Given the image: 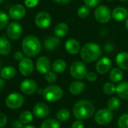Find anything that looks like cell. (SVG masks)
I'll return each instance as SVG.
<instances>
[{"instance_id":"d6a6232c","label":"cell","mask_w":128,"mask_h":128,"mask_svg":"<svg viewBox=\"0 0 128 128\" xmlns=\"http://www.w3.org/2000/svg\"><path fill=\"white\" fill-rule=\"evenodd\" d=\"M77 14L80 18L84 19L87 18L89 14H90V9L89 7H88L87 6H81L77 12Z\"/></svg>"},{"instance_id":"83f0119b","label":"cell","mask_w":128,"mask_h":128,"mask_svg":"<svg viewBox=\"0 0 128 128\" xmlns=\"http://www.w3.org/2000/svg\"><path fill=\"white\" fill-rule=\"evenodd\" d=\"M33 119V115L30 111H24L23 112L19 117V120L24 124H27L30 123Z\"/></svg>"},{"instance_id":"7402d4cb","label":"cell","mask_w":128,"mask_h":128,"mask_svg":"<svg viewBox=\"0 0 128 128\" xmlns=\"http://www.w3.org/2000/svg\"><path fill=\"white\" fill-rule=\"evenodd\" d=\"M85 89V84L82 81H75L70 86V91L73 95H78L82 94Z\"/></svg>"},{"instance_id":"cb8c5ba5","label":"cell","mask_w":128,"mask_h":128,"mask_svg":"<svg viewBox=\"0 0 128 128\" xmlns=\"http://www.w3.org/2000/svg\"><path fill=\"white\" fill-rule=\"evenodd\" d=\"M16 75V69L12 66H6L0 71V76L3 79L9 80L13 78Z\"/></svg>"},{"instance_id":"1f68e13d","label":"cell","mask_w":128,"mask_h":128,"mask_svg":"<svg viewBox=\"0 0 128 128\" xmlns=\"http://www.w3.org/2000/svg\"><path fill=\"white\" fill-rule=\"evenodd\" d=\"M103 92L107 95H112L116 91V87L112 82H106L102 87Z\"/></svg>"},{"instance_id":"c3c4849f","label":"cell","mask_w":128,"mask_h":128,"mask_svg":"<svg viewBox=\"0 0 128 128\" xmlns=\"http://www.w3.org/2000/svg\"><path fill=\"white\" fill-rule=\"evenodd\" d=\"M119 1H121V2H126V1H128V0H119Z\"/></svg>"},{"instance_id":"277c9868","label":"cell","mask_w":128,"mask_h":128,"mask_svg":"<svg viewBox=\"0 0 128 128\" xmlns=\"http://www.w3.org/2000/svg\"><path fill=\"white\" fill-rule=\"evenodd\" d=\"M42 94L47 101L56 102L62 98L63 92L58 85H49L44 89Z\"/></svg>"},{"instance_id":"8fae6325","label":"cell","mask_w":128,"mask_h":128,"mask_svg":"<svg viewBox=\"0 0 128 128\" xmlns=\"http://www.w3.org/2000/svg\"><path fill=\"white\" fill-rule=\"evenodd\" d=\"M19 70L24 76H29L32 74L34 65L29 57H24L19 62Z\"/></svg>"},{"instance_id":"8992f818","label":"cell","mask_w":128,"mask_h":128,"mask_svg":"<svg viewBox=\"0 0 128 128\" xmlns=\"http://www.w3.org/2000/svg\"><path fill=\"white\" fill-rule=\"evenodd\" d=\"M24 102V97L19 93H12L6 99V106L12 109L20 108Z\"/></svg>"},{"instance_id":"d4e9b609","label":"cell","mask_w":128,"mask_h":128,"mask_svg":"<svg viewBox=\"0 0 128 128\" xmlns=\"http://www.w3.org/2000/svg\"><path fill=\"white\" fill-rule=\"evenodd\" d=\"M69 32V27L65 23H59L54 28V34L59 38L65 37Z\"/></svg>"},{"instance_id":"9a60e30c","label":"cell","mask_w":128,"mask_h":128,"mask_svg":"<svg viewBox=\"0 0 128 128\" xmlns=\"http://www.w3.org/2000/svg\"><path fill=\"white\" fill-rule=\"evenodd\" d=\"M111 66H112L111 60L108 57L104 56L100 58L97 61L96 64V70L99 74L102 75L107 73L109 71Z\"/></svg>"},{"instance_id":"3957f363","label":"cell","mask_w":128,"mask_h":128,"mask_svg":"<svg viewBox=\"0 0 128 128\" xmlns=\"http://www.w3.org/2000/svg\"><path fill=\"white\" fill-rule=\"evenodd\" d=\"M102 55V49L97 44L89 42L85 44L81 49V57L87 62H94L97 60Z\"/></svg>"},{"instance_id":"9c48e42d","label":"cell","mask_w":128,"mask_h":128,"mask_svg":"<svg viewBox=\"0 0 128 128\" xmlns=\"http://www.w3.org/2000/svg\"><path fill=\"white\" fill-rule=\"evenodd\" d=\"M23 29L20 24L18 22H12L8 25L6 33L9 38L12 40H18L22 35Z\"/></svg>"},{"instance_id":"52a82bcc","label":"cell","mask_w":128,"mask_h":128,"mask_svg":"<svg viewBox=\"0 0 128 128\" xmlns=\"http://www.w3.org/2000/svg\"><path fill=\"white\" fill-rule=\"evenodd\" d=\"M112 13L110 9L106 6H100L97 7L94 12V18L96 21L100 24H106L111 19Z\"/></svg>"},{"instance_id":"484cf974","label":"cell","mask_w":128,"mask_h":128,"mask_svg":"<svg viewBox=\"0 0 128 128\" xmlns=\"http://www.w3.org/2000/svg\"><path fill=\"white\" fill-rule=\"evenodd\" d=\"M52 69L56 73H62L66 69V63L62 59H57L52 63Z\"/></svg>"},{"instance_id":"60d3db41","label":"cell","mask_w":128,"mask_h":128,"mask_svg":"<svg viewBox=\"0 0 128 128\" xmlns=\"http://www.w3.org/2000/svg\"><path fill=\"white\" fill-rule=\"evenodd\" d=\"M71 128H84V124L82 120H78L73 123Z\"/></svg>"},{"instance_id":"e575fe53","label":"cell","mask_w":128,"mask_h":128,"mask_svg":"<svg viewBox=\"0 0 128 128\" xmlns=\"http://www.w3.org/2000/svg\"><path fill=\"white\" fill-rule=\"evenodd\" d=\"M118 124L119 128H128V114H124L120 116Z\"/></svg>"},{"instance_id":"f35d334b","label":"cell","mask_w":128,"mask_h":128,"mask_svg":"<svg viewBox=\"0 0 128 128\" xmlns=\"http://www.w3.org/2000/svg\"><path fill=\"white\" fill-rule=\"evenodd\" d=\"M85 78H87L88 81L92 82H95L97 79V75L94 72H89L87 73Z\"/></svg>"},{"instance_id":"ba28073f","label":"cell","mask_w":128,"mask_h":128,"mask_svg":"<svg viewBox=\"0 0 128 128\" xmlns=\"http://www.w3.org/2000/svg\"><path fill=\"white\" fill-rule=\"evenodd\" d=\"M113 114L109 108H102L99 110L94 117L95 121L100 125H106L112 121Z\"/></svg>"},{"instance_id":"f1b7e54d","label":"cell","mask_w":128,"mask_h":128,"mask_svg":"<svg viewBox=\"0 0 128 128\" xmlns=\"http://www.w3.org/2000/svg\"><path fill=\"white\" fill-rule=\"evenodd\" d=\"M41 128H60V125L56 120L48 119L42 124Z\"/></svg>"},{"instance_id":"5b68a950","label":"cell","mask_w":128,"mask_h":128,"mask_svg":"<svg viewBox=\"0 0 128 128\" xmlns=\"http://www.w3.org/2000/svg\"><path fill=\"white\" fill-rule=\"evenodd\" d=\"M70 72L72 77L76 79L81 80L86 77L88 73L85 64L81 61H76L72 62L70 68Z\"/></svg>"},{"instance_id":"836d02e7","label":"cell","mask_w":128,"mask_h":128,"mask_svg":"<svg viewBox=\"0 0 128 128\" xmlns=\"http://www.w3.org/2000/svg\"><path fill=\"white\" fill-rule=\"evenodd\" d=\"M9 22V18L7 14L0 11V30L4 29Z\"/></svg>"},{"instance_id":"f546056e","label":"cell","mask_w":128,"mask_h":128,"mask_svg":"<svg viewBox=\"0 0 128 128\" xmlns=\"http://www.w3.org/2000/svg\"><path fill=\"white\" fill-rule=\"evenodd\" d=\"M120 102L119 99L117 98V97H115V96L110 98L108 100V102H107L108 108L111 111H115V110H117L120 107Z\"/></svg>"},{"instance_id":"603a6c76","label":"cell","mask_w":128,"mask_h":128,"mask_svg":"<svg viewBox=\"0 0 128 128\" xmlns=\"http://www.w3.org/2000/svg\"><path fill=\"white\" fill-rule=\"evenodd\" d=\"M116 93L120 98L123 100H127L128 99V82H122L119 83L116 87Z\"/></svg>"},{"instance_id":"7c38bea8","label":"cell","mask_w":128,"mask_h":128,"mask_svg":"<svg viewBox=\"0 0 128 128\" xmlns=\"http://www.w3.org/2000/svg\"><path fill=\"white\" fill-rule=\"evenodd\" d=\"M36 67L37 71L41 74H46L50 70L51 62L48 57L45 56H42L38 57L36 62Z\"/></svg>"},{"instance_id":"6da1fadb","label":"cell","mask_w":128,"mask_h":128,"mask_svg":"<svg viewBox=\"0 0 128 128\" xmlns=\"http://www.w3.org/2000/svg\"><path fill=\"white\" fill-rule=\"evenodd\" d=\"M72 111L76 118L78 120H84L88 119L94 114L95 108L90 101L82 100L75 104Z\"/></svg>"},{"instance_id":"bcb514c9","label":"cell","mask_w":128,"mask_h":128,"mask_svg":"<svg viewBox=\"0 0 128 128\" xmlns=\"http://www.w3.org/2000/svg\"><path fill=\"white\" fill-rule=\"evenodd\" d=\"M24 128H36V127L32 125H26L25 126H24Z\"/></svg>"},{"instance_id":"e0dca14e","label":"cell","mask_w":128,"mask_h":128,"mask_svg":"<svg viewBox=\"0 0 128 128\" xmlns=\"http://www.w3.org/2000/svg\"><path fill=\"white\" fill-rule=\"evenodd\" d=\"M66 50L70 54H77L79 50H81V47L79 42L74 38H70L67 40L65 43Z\"/></svg>"},{"instance_id":"30bf717a","label":"cell","mask_w":128,"mask_h":128,"mask_svg":"<svg viewBox=\"0 0 128 128\" xmlns=\"http://www.w3.org/2000/svg\"><path fill=\"white\" fill-rule=\"evenodd\" d=\"M36 25L40 29H46L50 26L51 24V18L46 12H38L35 18Z\"/></svg>"},{"instance_id":"5bb4252c","label":"cell","mask_w":128,"mask_h":128,"mask_svg":"<svg viewBox=\"0 0 128 128\" xmlns=\"http://www.w3.org/2000/svg\"><path fill=\"white\" fill-rule=\"evenodd\" d=\"M26 8L24 6L20 4H16L12 6L9 9V16L13 20H20L26 15Z\"/></svg>"},{"instance_id":"4316f807","label":"cell","mask_w":128,"mask_h":128,"mask_svg":"<svg viewBox=\"0 0 128 128\" xmlns=\"http://www.w3.org/2000/svg\"><path fill=\"white\" fill-rule=\"evenodd\" d=\"M123 72L121 71V69L119 68H114L112 69L110 72H109V79L114 82V83H118L121 81L123 78Z\"/></svg>"},{"instance_id":"8d00e7d4","label":"cell","mask_w":128,"mask_h":128,"mask_svg":"<svg viewBox=\"0 0 128 128\" xmlns=\"http://www.w3.org/2000/svg\"><path fill=\"white\" fill-rule=\"evenodd\" d=\"M83 1H84V3L85 4V6H87L88 7L94 8L99 5L100 0H83Z\"/></svg>"},{"instance_id":"d590c367","label":"cell","mask_w":128,"mask_h":128,"mask_svg":"<svg viewBox=\"0 0 128 128\" xmlns=\"http://www.w3.org/2000/svg\"><path fill=\"white\" fill-rule=\"evenodd\" d=\"M45 79L48 83H54L56 81L57 76L54 72L49 71L48 72H47L45 74Z\"/></svg>"},{"instance_id":"44dd1931","label":"cell","mask_w":128,"mask_h":128,"mask_svg":"<svg viewBox=\"0 0 128 128\" xmlns=\"http://www.w3.org/2000/svg\"><path fill=\"white\" fill-rule=\"evenodd\" d=\"M60 43V40L59 37L50 36L44 40V48L48 50H54L59 46Z\"/></svg>"},{"instance_id":"4dcf8cb0","label":"cell","mask_w":128,"mask_h":128,"mask_svg":"<svg viewBox=\"0 0 128 128\" xmlns=\"http://www.w3.org/2000/svg\"><path fill=\"white\" fill-rule=\"evenodd\" d=\"M70 117V112L66 108H62L59 110L56 113V118L60 120L65 121L67 120Z\"/></svg>"},{"instance_id":"681fc988","label":"cell","mask_w":128,"mask_h":128,"mask_svg":"<svg viewBox=\"0 0 128 128\" xmlns=\"http://www.w3.org/2000/svg\"><path fill=\"white\" fill-rule=\"evenodd\" d=\"M3 1H4V0H0V4H2Z\"/></svg>"},{"instance_id":"2e32d148","label":"cell","mask_w":128,"mask_h":128,"mask_svg":"<svg viewBox=\"0 0 128 128\" xmlns=\"http://www.w3.org/2000/svg\"><path fill=\"white\" fill-rule=\"evenodd\" d=\"M32 112L36 117L38 118H43L48 115L50 109L46 104L43 102H38L32 108Z\"/></svg>"},{"instance_id":"ab89813d","label":"cell","mask_w":128,"mask_h":128,"mask_svg":"<svg viewBox=\"0 0 128 128\" xmlns=\"http://www.w3.org/2000/svg\"><path fill=\"white\" fill-rule=\"evenodd\" d=\"M8 122V118H7V116L2 113V112H0V127H3L6 125Z\"/></svg>"},{"instance_id":"816d5d0a","label":"cell","mask_w":128,"mask_h":128,"mask_svg":"<svg viewBox=\"0 0 128 128\" xmlns=\"http://www.w3.org/2000/svg\"><path fill=\"white\" fill-rule=\"evenodd\" d=\"M108 1H112V0H108Z\"/></svg>"},{"instance_id":"4fadbf2b","label":"cell","mask_w":128,"mask_h":128,"mask_svg":"<svg viewBox=\"0 0 128 128\" xmlns=\"http://www.w3.org/2000/svg\"><path fill=\"white\" fill-rule=\"evenodd\" d=\"M20 89L24 94L32 95L35 94L38 89V85L36 82L32 79L27 78L24 80L20 85Z\"/></svg>"},{"instance_id":"d6986e66","label":"cell","mask_w":128,"mask_h":128,"mask_svg":"<svg viewBox=\"0 0 128 128\" xmlns=\"http://www.w3.org/2000/svg\"><path fill=\"white\" fill-rule=\"evenodd\" d=\"M118 66L121 69L126 70H128V53L127 52H120L118 54L115 58Z\"/></svg>"},{"instance_id":"7dc6e473","label":"cell","mask_w":128,"mask_h":128,"mask_svg":"<svg viewBox=\"0 0 128 128\" xmlns=\"http://www.w3.org/2000/svg\"><path fill=\"white\" fill-rule=\"evenodd\" d=\"M125 26H126V30H128V18L126 19V21H125Z\"/></svg>"},{"instance_id":"74e56055","label":"cell","mask_w":128,"mask_h":128,"mask_svg":"<svg viewBox=\"0 0 128 128\" xmlns=\"http://www.w3.org/2000/svg\"><path fill=\"white\" fill-rule=\"evenodd\" d=\"M39 0H24V4L26 7L29 8H35L38 4Z\"/></svg>"},{"instance_id":"ac0fdd59","label":"cell","mask_w":128,"mask_h":128,"mask_svg":"<svg viewBox=\"0 0 128 128\" xmlns=\"http://www.w3.org/2000/svg\"><path fill=\"white\" fill-rule=\"evenodd\" d=\"M112 16L113 19L117 21H123L127 18L128 10L124 7H117L113 9L112 12Z\"/></svg>"},{"instance_id":"ffe728a7","label":"cell","mask_w":128,"mask_h":128,"mask_svg":"<svg viewBox=\"0 0 128 128\" xmlns=\"http://www.w3.org/2000/svg\"><path fill=\"white\" fill-rule=\"evenodd\" d=\"M12 50V44L5 36H0V55L6 56Z\"/></svg>"},{"instance_id":"b9f144b4","label":"cell","mask_w":128,"mask_h":128,"mask_svg":"<svg viewBox=\"0 0 128 128\" xmlns=\"http://www.w3.org/2000/svg\"><path fill=\"white\" fill-rule=\"evenodd\" d=\"M23 123L19 120H14L12 124V128H24L23 127Z\"/></svg>"},{"instance_id":"7a4b0ae2","label":"cell","mask_w":128,"mask_h":128,"mask_svg":"<svg viewBox=\"0 0 128 128\" xmlns=\"http://www.w3.org/2000/svg\"><path fill=\"white\" fill-rule=\"evenodd\" d=\"M22 48L24 53L28 57H33L40 52L42 44L37 37L30 35L24 38L22 41Z\"/></svg>"},{"instance_id":"7bdbcfd3","label":"cell","mask_w":128,"mask_h":128,"mask_svg":"<svg viewBox=\"0 0 128 128\" xmlns=\"http://www.w3.org/2000/svg\"><path fill=\"white\" fill-rule=\"evenodd\" d=\"M14 58L16 60L20 61V60L24 58L23 54H22L21 52H20V51H17V52H15L14 54Z\"/></svg>"},{"instance_id":"f6af8a7d","label":"cell","mask_w":128,"mask_h":128,"mask_svg":"<svg viewBox=\"0 0 128 128\" xmlns=\"http://www.w3.org/2000/svg\"><path fill=\"white\" fill-rule=\"evenodd\" d=\"M5 87V81L2 78H0V91H1L3 88Z\"/></svg>"},{"instance_id":"ee69618b","label":"cell","mask_w":128,"mask_h":128,"mask_svg":"<svg viewBox=\"0 0 128 128\" xmlns=\"http://www.w3.org/2000/svg\"><path fill=\"white\" fill-rule=\"evenodd\" d=\"M54 1L55 2H56V3H58V4H67V3H69L71 0H54Z\"/></svg>"},{"instance_id":"f907efd6","label":"cell","mask_w":128,"mask_h":128,"mask_svg":"<svg viewBox=\"0 0 128 128\" xmlns=\"http://www.w3.org/2000/svg\"><path fill=\"white\" fill-rule=\"evenodd\" d=\"M0 69H1V62H0Z\"/></svg>"}]
</instances>
